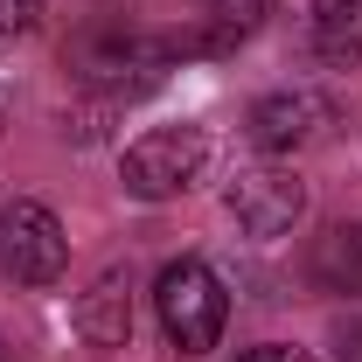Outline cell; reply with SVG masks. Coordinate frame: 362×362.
I'll list each match as a JSON object with an SVG mask.
<instances>
[{
	"instance_id": "1",
	"label": "cell",
	"mask_w": 362,
	"mask_h": 362,
	"mask_svg": "<svg viewBox=\"0 0 362 362\" xmlns=\"http://www.w3.org/2000/svg\"><path fill=\"white\" fill-rule=\"evenodd\" d=\"M70 77L84 90H105V98H133V90L160 84L168 63L181 56L175 35H146V28H126V21H90L70 35Z\"/></svg>"
},
{
	"instance_id": "2",
	"label": "cell",
	"mask_w": 362,
	"mask_h": 362,
	"mask_svg": "<svg viewBox=\"0 0 362 362\" xmlns=\"http://www.w3.org/2000/svg\"><path fill=\"white\" fill-rule=\"evenodd\" d=\"M153 314L168 327V341H175L181 356H202V349H216L223 341V286H216V272L202 265V258H175V265H160L153 279Z\"/></svg>"
},
{
	"instance_id": "3",
	"label": "cell",
	"mask_w": 362,
	"mask_h": 362,
	"mask_svg": "<svg viewBox=\"0 0 362 362\" xmlns=\"http://www.w3.org/2000/svg\"><path fill=\"white\" fill-rule=\"evenodd\" d=\"M202 168H209V133L202 126H153V133H139L126 146L119 181H126V195H139V202H168L181 188H195Z\"/></svg>"
},
{
	"instance_id": "4",
	"label": "cell",
	"mask_w": 362,
	"mask_h": 362,
	"mask_svg": "<svg viewBox=\"0 0 362 362\" xmlns=\"http://www.w3.org/2000/svg\"><path fill=\"white\" fill-rule=\"evenodd\" d=\"M341 126V105L314 84H286V90H265L258 105H251V119H244V133L258 153H307L320 139Z\"/></svg>"
},
{
	"instance_id": "5",
	"label": "cell",
	"mask_w": 362,
	"mask_h": 362,
	"mask_svg": "<svg viewBox=\"0 0 362 362\" xmlns=\"http://www.w3.org/2000/svg\"><path fill=\"white\" fill-rule=\"evenodd\" d=\"M70 258V237L56 223V209L42 202H7L0 209V272L21 286H56Z\"/></svg>"
},
{
	"instance_id": "6",
	"label": "cell",
	"mask_w": 362,
	"mask_h": 362,
	"mask_svg": "<svg viewBox=\"0 0 362 362\" xmlns=\"http://www.w3.org/2000/svg\"><path fill=\"white\" fill-rule=\"evenodd\" d=\"M223 209L251 237H286V230L307 216V181L293 175V168H244L223 188Z\"/></svg>"
},
{
	"instance_id": "7",
	"label": "cell",
	"mask_w": 362,
	"mask_h": 362,
	"mask_svg": "<svg viewBox=\"0 0 362 362\" xmlns=\"http://www.w3.org/2000/svg\"><path fill=\"white\" fill-rule=\"evenodd\" d=\"M77 334L90 349H126V334H133V272L126 265H105L77 293Z\"/></svg>"
},
{
	"instance_id": "8",
	"label": "cell",
	"mask_w": 362,
	"mask_h": 362,
	"mask_svg": "<svg viewBox=\"0 0 362 362\" xmlns=\"http://www.w3.org/2000/svg\"><path fill=\"white\" fill-rule=\"evenodd\" d=\"M307 35H314V56H320V63L356 70V63H362V0H314Z\"/></svg>"
},
{
	"instance_id": "9",
	"label": "cell",
	"mask_w": 362,
	"mask_h": 362,
	"mask_svg": "<svg viewBox=\"0 0 362 362\" xmlns=\"http://www.w3.org/2000/svg\"><path fill=\"white\" fill-rule=\"evenodd\" d=\"M272 7H279V0H216V7H209V28H202V35H181V56H195V49H202V56H230L244 35L265 28Z\"/></svg>"
},
{
	"instance_id": "10",
	"label": "cell",
	"mask_w": 362,
	"mask_h": 362,
	"mask_svg": "<svg viewBox=\"0 0 362 362\" xmlns=\"http://www.w3.org/2000/svg\"><path fill=\"white\" fill-rule=\"evenodd\" d=\"M314 286H320V293H349V300H362V223H334L314 244Z\"/></svg>"
},
{
	"instance_id": "11",
	"label": "cell",
	"mask_w": 362,
	"mask_h": 362,
	"mask_svg": "<svg viewBox=\"0 0 362 362\" xmlns=\"http://www.w3.org/2000/svg\"><path fill=\"white\" fill-rule=\"evenodd\" d=\"M49 0H0V35H35Z\"/></svg>"
},
{
	"instance_id": "12",
	"label": "cell",
	"mask_w": 362,
	"mask_h": 362,
	"mask_svg": "<svg viewBox=\"0 0 362 362\" xmlns=\"http://www.w3.org/2000/svg\"><path fill=\"white\" fill-rule=\"evenodd\" d=\"M237 362H314L300 341H258V349H244Z\"/></svg>"
},
{
	"instance_id": "13",
	"label": "cell",
	"mask_w": 362,
	"mask_h": 362,
	"mask_svg": "<svg viewBox=\"0 0 362 362\" xmlns=\"http://www.w3.org/2000/svg\"><path fill=\"white\" fill-rule=\"evenodd\" d=\"M334 362H362V327H349V334H341V356Z\"/></svg>"
},
{
	"instance_id": "14",
	"label": "cell",
	"mask_w": 362,
	"mask_h": 362,
	"mask_svg": "<svg viewBox=\"0 0 362 362\" xmlns=\"http://www.w3.org/2000/svg\"><path fill=\"white\" fill-rule=\"evenodd\" d=\"M0 126H7V112H0Z\"/></svg>"
}]
</instances>
